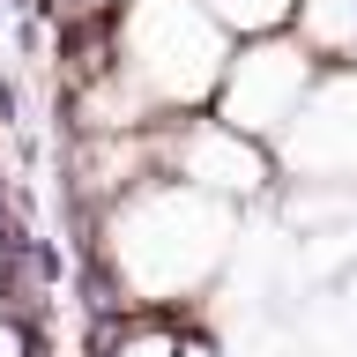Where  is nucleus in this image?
I'll return each mask as SVG.
<instances>
[{"instance_id":"nucleus-1","label":"nucleus","mask_w":357,"mask_h":357,"mask_svg":"<svg viewBox=\"0 0 357 357\" xmlns=\"http://www.w3.org/2000/svg\"><path fill=\"white\" fill-rule=\"evenodd\" d=\"M268 89H275V97H290V89H298V60H290L275 82L261 75V97H268ZM231 119H238V127H283V105H275V112H261V105H245V97H238V105H231Z\"/></svg>"},{"instance_id":"nucleus-3","label":"nucleus","mask_w":357,"mask_h":357,"mask_svg":"<svg viewBox=\"0 0 357 357\" xmlns=\"http://www.w3.org/2000/svg\"><path fill=\"white\" fill-rule=\"evenodd\" d=\"M22 350V342H15V335H8V328H0V357H15Z\"/></svg>"},{"instance_id":"nucleus-2","label":"nucleus","mask_w":357,"mask_h":357,"mask_svg":"<svg viewBox=\"0 0 357 357\" xmlns=\"http://www.w3.org/2000/svg\"><path fill=\"white\" fill-rule=\"evenodd\" d=\"M0 119H8V127L22 119V89H15V82H0Z\"/></svg>"},{"instance_id":"nucleus-4","label":"nucleus","mask_w":357,"mask_h":357,"mask_svg":"<svg viewBox=\"0 0 357 357\" xmlns=\"http://www.w3.org/2000/svg\"><path fill=\"white\" fill-rule=\"evenodd\" d=\"M8 8H15V15H30V8H38V0H8Z\"/></svg>"}]
</instances>
